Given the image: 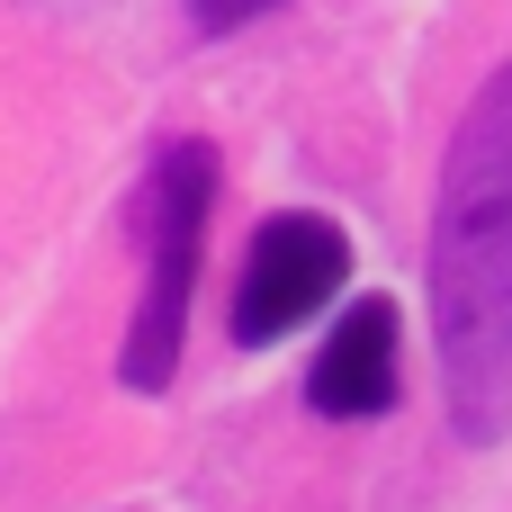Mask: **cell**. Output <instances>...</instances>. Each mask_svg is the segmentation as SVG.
<instances>
[{
  "mask_svg": "<svg viewBox=\"0 0 512 512\" xmlns=\"http://www.w3.org/2000/svg\"><path fill=\"white\" fill-rule=\"evenodd\" d=\"M207 207H216V144L180 135L153 153V180H144V297H135V333L117 351L126 387L135 396H162L171 369H180V333H189V288H198V243H207Z\"/></svg>",
  "mask_w": 512,
  "mask_h": 512,
  "instance_id": "obj_2",
  "label": "cell"
},
{
  "mask_svg": "<svg viewBox=\"0 0 512 512\" xmlns=\"http://www.w3.org/2000/svg\"><path fill=\"white\" fill-rule=\"evenodd\" d=\"M342 279H351V234L333 225V216H270L261 234H252V252H243V279H234V342L243 351H270V342H288L306 315H324L333 297H342Z\"/></svg>",
  "mask_w": 512,
  "mask_h": 512,
  "instance_id": "obj_3",
  "label": "cell"
},
{
  "mask_svg": "<svg viewBox=\"0 0 512 512\" xmlns=\"http://www.w3.org/2000/svg\"><path fill=\"white\" fill-rule=\"evenodd\" d=\"M432 342L450 378V432L468 450H495L512 432V63L477 90L441 162Z\"/></svg>",
  "mask_w": 512,
  "mask_h": 512,
  "instance_id": "obj_1",
  "label": "cell"
},
{
  "mask_svg": "<svg viewBox=\"0 0 512 512\" xmlns=\"http://www.w3.org/2000/svg\"><path fill=\"white\" fill-rule=\"evenodd\" d=\"M306 405H315L324 423H369V414L396 405V306H387V297L342 306L333 342H324L315 369H306Z\"/></svg>",
  "mask_w": 512,
  "mask_h": 512,
  "instance_id": "obj_4",
  "label": "cell"
},
{
  "mask_svg": "<svg viewBox=\"0 0 512 512\" xmlns=\"http://www.w3.org/2000/svg\"><path fill=\"white\" fill-rule=\"evenodd\" d=\"M279 0H189V18L198 27H216V36H234V27H252V18H270Z\"/></svg>",
  "mask_w": 512,
  "mask_h": 512,
  "instance_id": "obj_5",
  "label": "cell"
}]
</instances>
